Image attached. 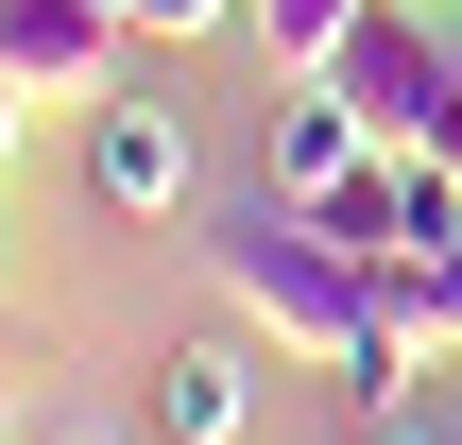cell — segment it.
Returning <instances> with one entry per match:
<instances>
[{
  "instance_id": "ba28073f",
  "label": "cell",
  "mask_w": 462,
  "mask_h": 445,
  "mask_svg": "<svg viewBox=\"0 0 462 445\" xmlns=\"http://www.w3.org/2000/svg\"><path fill=\"white\" fill-rule=\"evenodd\" d=\"M240 34H257V51H274V86H291V69H326V51L360 34V0H240Z\"/></svg>"
},
{
  "instance_id": "8fae6325",
  "label": "cell",
  "mask_w": 462,
  "mask_h": 445,
  "mask_svg": "<svg viewBox=\"0 0 462 445\" xmlns=\"http://www.w3.org/2000/svg\"><path fill=\"white\" fill-rule=\"evenodd\" d=\"M0 445H17V377H0Z\"/></svg>"
},
{
  "instance_id": "3957f363",
  "label": "cell",
  "mask_w": 462,
  "mask_h": 445,
  "mask_svg": "<svg viewBox=\"0 0 462 445\" xmlns=\"http://www.w3.org/2000/svg\"><path fill=\"white\" fill-rule=\"evenodd\" d=\"M120 51H137L120 0H0V86L34 103H120Z\"/></svg>"
},
{
  "instance_id": "6da1fadb",
  "label": "cell",
  "mask_w": 462,
  "mask_h": 445,
  "mask_svg": "<svg viewBox=\"0 0 462 445\" xmlns=\"http://www.w3.org/2000/svg\"><path fill=\"white\" fill-rule=\"evenodd\" d=\"M206 274H223V309H240V326H274L291 360H326V377L360 394V429L429 394V343L394 326V274H377L326 206H274V189H257V206L206 240Z\"/></svg>"
},
{
  "instance_id": "30bf717a",
  "label": "cell",
  "mask_w": 462,
  "mask_h": 445,
  "mask_svg": "<svg viewBox=\"0 0 462 445\" xmlns=\"http://www.w3.org/2000/svg\"><path fill=\"white\" fill-rule=\"evenodd\" d=\"M17 137H34V86H0V172H17Z\"/></svg>"
},
{
  "instance_id": "7c38bea8",
  "label": "cell",
  "mask_w": 462,
  "mask_h": 445,
  "mask_svg": "<svg viewBox=\"0 0 462 445\" xmlns=\"http://www.w3.org/2000/svg\"><path fill=\"white\" fill-rule=\"evenodd\" d=\"M51 445H103V429H51Z\"/></svg>"
},
{
  "instance_id": "5b68a950",
  "label": "cell",
  "mask_w": 462,
  "mask_h": 445,
  "mask_svg": "<svg viewBox=\"0 0 462 445\" xmlns=\"http://www.w3.org/2000/svg\"><path fill=\"white\" fill-rule=\"evenodd\" d=\"M86 189H103L120 223H171V206H189V120H171V103H86Z\"/></svg>"
},
{
  "instance_id": "52a82bcc",
  "label": "cell",
  "mask_w": 462,
  "mask_h": 445,
  "mask_svg": "<svg viewBox=\"0 0 462 445\" xmlns=\"http://www.w3.org/2000/svg\"><path fill=\"white\" fill-rule=\"evenodd\" d=\"M377 274H394V326H411L429 360H462V223H446V240H411V257H377Z\"/></svg>"
},
{
  "instance_id": "7a4b0ae2",
  "label": "cell",
  "mask_w": 462,
  "mask_h": 445,
  "mask_svg": "<svg viewBox=\"0 0 462 445\" xmlns=\"http://www.w3.org/2000/svg\"><path fill=\"white\" fill-rule=\"evenodd\" d=\"M326 86L377 120V154H446V120H462V51L411 17V0H360V34L326 51Z\"/></svg>"
},
{
  "instance_id": "277c9868",
  "label": "cell",
  "mask_w": 462,
  "mask_h": 445,
  "mask_svg": "<svg viewBox=\"0 0 462 445\" xmlns=\"http://www.w3.org/2000/svg\"><path fill=\"white\" fill-rule=\"evenodd\" d=\"M360 172H377V120H360L326 69H291V86H274V172H257V189H274V206H343Z\"/></svg>"
},
{
  "instance_id": "8992f818",
  "label": "cell",
  "mask_w": 462,
  "mask_h": 445,
  "mask_svg": "<svg viewBox=\"0 0 462 445\" xmlns=\"http://www.w3.org/2000/svg\"><path fill=\"white\" fill-rule=\"evenodd\" d=\"M154 429H171V445H240V429H257V360H240V326H189V343L154 360Z\"/></svg>"
},
{
  "instance_id": "4fadbf2b",
  "label": "cell",
  "mask_w": 462,
  "mask_h": 445,
  "mask_svg": "<svg viewBox=\"0 0 462 445\" xmlns=\"http://www.w3.org/2000/svg\"><path fill=\"white\" fill-rule=\"evenodd\" d=\"M446 172H462V120H446Z\"/></svg>"
},
{
  "instance_id": "9c48e42d",
  "label": "cell",
  "mask_w": 462,
  "mask_h": 445,
  "mask_svg": "<svg viewBox=\"0 0 462 445\" xmlns=\"http://www.w3.org/2000/svg\"><path fill=\"white\" fill-rule=\"evenodd\" d=\"M137 34H240V0H120Z\"/></svg>"
}]
</instances>
